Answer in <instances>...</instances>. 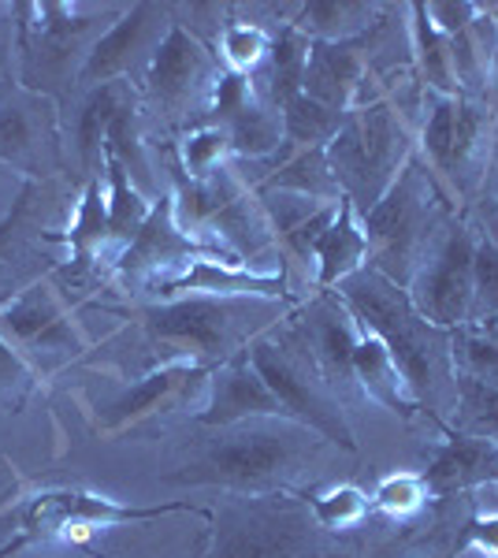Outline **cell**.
<instances>
[{
    "mask_svg": "<svg viewBox=\"0 0 498 558\" xmlns=\"http://www.w3.org/2000/svg\"><path fill=\"white\" fill-rule=\"evenodd\" d=\"M8 101V57L4 49H0V105Z\"/></svg>",
    "mask_w": 498,
    "mask_h": 558,
    "instance_id": "7bdbcfd3",
    "label": "cell"
},
{
    "mask_svg": "<svg viewBox=\"0 0 498 558\" xmlns=\"http://www.w3.org/2000/svg\"><path fill=\"white\" fill-rule=\"evenodd\" d=\"M228 153H231V142L220 123L190 131L183 138V146H179L183 172L190 175V183H202V179H212L216 172H223V157H228Z\"/></svg>",
    "mask_w": 498,
    "mask_h": 558,
    "instance_id": "d6a6232c",
    "label": "cell"
},
{
    "mask_svg": "<svg viewBox=\"0 0 498 558\" xmlns=\"http://www.w3.org/2000/svg\"><path fill=\"white\" fill-rule=\"evenodd\" d=\"M361 75H365V60L350 41H309L302 94L347 116L353 94L361 86Z\"/></svg>",
    "mask_w": 498,
    "mask_h": 558,
    "instance_id": "ac0fdd59",
    "label": "cell"
},
{
    "mask_svg": "<svg viewBox=\"0 0 498 558\" xmlns=\"http://www.w3.org/2000/svg\"><path fill=\"white\" fill-rule=\"evenodd\" d=\"M353 384H357L361 395H368V399L398 413V417H413V410L421 407L416 395L410 391V384H405L402 368L391 357V350L368 328L357 331V347H353Z\"/></svg>",
    "mask_w": 498,
    "mask_h": 558,
    "instance_id": "d6986e66",
    "label": "cell"
},
{
    "mask_svg": "<svg viewBox=\"0 0 498 558\" xmlns=\"http://www.w3.org/2000/svg\"><path fill=\"white\" fill-rule=\"evenodd\" d=\"M34 186H26L15 202V209L0 220V305L12 302L15 294L26 291L34 279V260H31V246H26V235H23V220L31 213V202H34Z\"/></svg>",
    "mask_w": 498,
    "mask_h": 558,
    "instance_id": "484cf974",
    "label": "cell"
},
{
    "mask_svg": "<svg viewBox=\"0 0 498 558\" xmlns=\"http://www.w3.org/2000/svg\"><path fill=\"white\" fill-rule=\"evenodd\" d=\"M309 507H313L316 525H324V529H350V525H357V521L368 514L365 492L353 488V484H342V488L313 495Z\"/></svg>",
    "mask_w": 498,
    "mask_h": 558,
    "instance_id": "74e56055",
    "label": "cell"
},
{
    "mask_svg": "<svg viewBox=\"0 0 498 558\" xmlns=\"http://www.w3.org/2000/svg\"><path fill=\"white\" fill-rule=\"evenodd\" d=\"M413 31H416V49H421V64H424V75H428V83L439 89L442 97H450V71H454V60H450L447 45H442V34L432 26L428 12H424V4H413Z\"/></svg>",
    "mask_w": 498,
    "mask_h": 558,
    "instance_id": "d590c367",
    "label": "cell"
},
{
    "mask_svg": "<svg viewBox=\"0 0 498 558\" xmlns=\"http://www.w3.org/2000/svg\"><path fill=\"white\" fill-rule=\"evenodd\" d=\"M368 239V254L376 257V272L394 279L398 287H410L413 279V257L421 246L424 228V186L413 165H405L387 186L384 197L365 213L361 220Z\"/></svg>",
    "mask_w": 498,
    "mask_h": 558,
    "instance_id": "8992f818",
    "label": "cell"
},
{
    "mask_svg": "<svg viewBox=\"0 0 498 558\" xmlns=\"http://www.w3.org/2000/svg\"><path fill=\"white\" fill-rule=\"evenodd\" d=\"M49 242H63L71 250V265L89 268L97 257L108 250V194H105V179H89L83 197H78L75 220L68 223V231H52L45 235Z\"/></svg>",
    "mask_w": 498,
    "mask_h": 558,
    "instance_id": "d4e9b609",
    "label": "cell"
},
{
    "mask_svg": "<svg viewBox=\"0 0 498 558\" xmlns=\"http://www.w3.org/2000/svg\"><path fill=\"white\" fill-rule=\"evenodd\" d=\"M469 324H495L498 328V246L495 242H476L473 260V313Z\"/></svg>",
    "mask_w": 498,
    "mask_h": 558,
    "instance_id": "e575fe53",
    "label": "cell"
},
{
    "mask_svg": "<svg viewBox=\"0 0 498 558\" xmlns=\"http://www.w3.org/2000/svg\"><path fill=\"white\" fill-rule=\"evenodd\" d=\"M309 521L291 507H231L212 533L208 558H302Z\"/></svg>",
    "mask_w": 498,
    "mask_h": 558,
    "instance_id": "9c48e42d",
    "label": "cell"
},
{
    "mask_svg": "<svg viewBox=\"0 0 498 558\" xmlns=\"http://www.w3.org/2000/svg\"><path fill=\"white\" fill-rule=\"evenodd\" d=\"M165 20V8L160 4H134L116 20L108 31L86 49V60L78 68V78L86 86H105L120 83L126 71L134 68V60L153 45V31ZM157 49V45H153Z\"/></svg>",
    "mask_w": 498,
    "mask_h": 558,
    "instance_id": "7c38bea8",
    "label": "cell"
},
{
    "mask_svg": "<svg viewBox=\"0 0 498 558\" xmlns=\"http://www.w3.org/2000/svg\"><path fill=\"white\" fill-rule=\"evenodd\" d=\"M491 476H498V444L454 432L432 458L428 473H424V488L432 495H450L461 488H476Z\"/></svg>",
    "mask_w": 498,
    "mask_h": 558,
    "instance_id": "ffe728a7",
    "label": "cell"
},
{
    "mask_svg": "<svg viewBox=\"0 0 498 558\" xmlns=\"http://www.w3.org/2000/svg\"><path fill=\"white\" fill-rule=\"evenodd\" d=\"M0 336L12 347L41 350H71V343H75V328H71L57 291L45 279L0 305Z\"/></svg>",
    "mask_w": 498,
    "mask_h": 558,
    "instance_id": "5bb4252c",
    "label": "cell"
},
{
    "mask_svg": "<svg viewBox=\"0 0 498 558\" xmlns=\"http://www.w3.org/2000/svg\"><path fill=\"white\" fill-rule=\"evenodd\" d=\"M202 514L190 502H160V507H126L108 495L78 492V488H52L38 492L23 510V533L34 539L41 536H71L83 529H112L131 525V521H157L165 514Z\"/></svg>",
    "mask_w": 498,
    "mask_h": 558,
    "instance_id": "ba28073f",
    "label": "cell"
},
{
    "mask_svg": "<svg viewBox=\"0 0 498 558\" xmlns=\"http://www.w3.org/2000/svg\"><path fill=\"white\" fill-rule=\"evenodd\" d=\"M357 320L342 305V299H320L305 313V343L313 350L316 373L328 387H357L353 384V347H357Z\"/></svg>",
    "mask_w": 498,
    "mask_h": 558,
    "instance_id": "2e32d148",
    "label": "cell"
},
{
    "mask_svg": "<svg viewBox=\"0 0 498 558\" xmlns=\"http://www.w3.org/2000/svg\"><path fill=\"white\" fill-rule=\"evenodd\" d=\"M458 432L498 444V387L458 373Z\"/></svg>",
    "mask_w": 498,
    "mask_h": 558,
    "instance_id": "4dcf8cb0",
    "label": "cell"
},
{
    "mask_svg": "<svg viewBox=\"0 0 498 558\" xmlns=\"http://www.w3.org/2000/svg\"><path fill=\"white\" fill-rule=\"evenodd\" d=\"M335 291H339L342 305L353 313V320L387 343L398 368H402L405 384H410V391L416 395V402L428 399V391L436 387V357H432L428 336L436 328H428L416 317L410 291L398 287L394 279H387L384 272H376L373 265L357 268Z\"/></svg>",
    "mask_w": 498,
    "mask_h": 558,
    "instance_id": "7a4b0ae2",
    "label": "cell"
},
{
    "mask_svg": "<svg viewBox=\"0 0 498 558\" xmlns=\"http://www.w3.org/2000/svg\"><path fill=\"white\" fill-rule=\"evenodd\" d=\"M257 417H283V407L268 391L260 373L250 362V350H239L220 365V373L208 380V399L197 410V421L208 428H231Z\"/></svg>",
    "mask_w": 498,
    "mask_h": 558,
    "instance_id": "8fae6325",
    "label": "cell"
},
{
    "mask_svg": "<svg viewBox=\"0 0 498 558\" xmlns=\"http://www.w3.org/2000/svg\"><path fill=\"white\" fill-rule=\"evenodd\" d=\"M373 20V8L357 4V0H316L297 12L291 23L294 31H302L309 41H350L353 34H361Z\"/></svg>",
    "mask_w": 498,
    "mask_h": 558,
    "instance_id": "83f0119b",
    "label": "cell"
},
{
    "mask_svg": "<svg viewBox=\"0 0 498 558\" xmlns=\"http://www.w3.org/2000/svg\"><path fill=\"white\" fill-rule=\"evenodd\" d=\"M305 57H309V38L294 26H283L279 38H271V75H268V105L283 108L291 97L302 94V75H305Z\"/></svg>",
    "mask_w": 498,
    "mask_h": 558,
    "instance_id": "f546056e",
    "label": "cell"
},
{
    "mask_svg": "<svg viewBox=\"0 0 498 558\" xmlns=\"http://www.w3.org/2000/svg\"><path fill=\"white\" fill-rule=\"evenodd\" d=\"M246 317V302L242 299H212V294H183L160 305L142 310L146 331L160 347L179 350L175 362H228L239 354V324Z\"/></svg>",
    "mask_w": 498,
    "mask_h": 558,
    "instance_id": "5b68a950",
    "label": "cell"
},
{
    "mask_svg": "<svg viewBox=\"0 0 498 558\" xmlns=\"http://www.w3.org/2000/svg\"><path fill=\"white\" fill-rule=\"evenodd\" d=\"M424 153L447 175H458V97H436L424 123Z\"/></svg>",
    "mask_w": 498,
    "mask_h": 558,
    "instance_id": "1f68e13d",
    "label": "cell"
},
{
    "mask_svg": "<svg viewBox=\"0 0 498 558\" xmlns=\"http://www.w3.org/2000/svg\"><path fill=\"white\" fill-rule=\"evenodd\" d=\"M473 544H476L484 555H495V558H498V514H495V518L476 521V525H473Z\"/></svg>",
    "mask_w": 498,
    "mask_h": 558,
    "instance_id": "60d3db41",
    "label": "cell"
},
{
    "mask_svg": "<svg viewBox=\"0 0 498 558\" xmlns=\"http://www.w3.org/2000/svg\"><path fill=\"white\" fill-rule=\"evenodd\" d=\"M454 362L461 376H473V380L498 387V339L495 336H484V331H473V328H458Z\"/></svg>",
    "mask_w": 498,
    "mask_h": 558,
    "instance_id": "8d00e7d4",
    "label": "cell"
},
{
    "mask_svg": "<svg viewBox=\"0 0 498 558\" xmlns=\"http://www.w3.org/2000/svg\"><path fill=\"white\" fill-rule=\"evenodd\" d=\"M0 160L20 168L26 175H38L41 165V123L31 105L8 97L0 105Z\"/></svg>",
    "mask_w": 498,
    "mask_h": 558,
    "instance_id": "4316f807",
    "label": "cell"
},
{
    "mask_svg": "<svg viewBox=\"0 0 498 558\" xmlns=\"http://www.w3.org/2000/svg\"><path fill=\"white\" fill-rule=\"evenodd\" d=\"M313 439L320 436L287 417L242 421V425L220 428V436L179 473H168V481L220 484V488H239V492H268L279 488L291 473H297V465L305 462V451L313 447Z\"/></svg>",
    "mask_w": 498,
    "mask_h": 558,
    "instance_id": "6da1fadb",
    "label": "cell"
},
{
    "mask_svg": "<svg viewBox=\"0 0 498 558\" xmlns=\"http://www.w3.org/2000/svg\"><path fill=\"white\" fill-rule=\"evenodd\" d=\"M473 260L476 242L465 228H454L439 254L424 260L410 279V302L428 328H465L469 313H473Z\"/></svg>",
    "mask_w": 498,
    "mask_h": 558,
    "instance_id": "52a82bcc",
    "label": "cell"
},
{
    "mask_svg": "<svg viewBox=\"0 0 498 558\" xmlns=\"http://www.w3.org/2000/svg\"><path fill=\"white\" fill-rule=\"evenodd\" d=\"M424 476H413V473H394L387 476L384 484L376 488V507L387 510V514H410V510L421 507L424 499Z\"/></svg>",
    "mask_w": 498,
    "mask_h": 558,
    "instance_id": "f35d334b",
    "label": "cell"
},
{
    "mask_svg": "<svg viewBox=\"0 0 498 558\" xmlns=\"http://www.w3.org/2000/svg\"><path fill=\"white\" fill-rule=\"evenodd\" d=\"M316 283L328 291V287H339L342 279L353 276L357 268H365L368 260V239L365 228L357 220V205L350 202L347 194L339 197V209H335V220L328 223V231L316 242Z\"/></svg>",
    "mask_w": 498,
    "mask_h": 558,
    "instance_id": "44dd1931",
    "label": "cell"
},
{
    "mask_svg": "<svg viewBox=\"0 0 498 558\" xmlns=\"http://www.w3.org/2000/svg\"><path fill=\"white\" fill-rule=\"evenodd\" d=\"M31 380V368H26V362L20 357V350H15L12 343H8L4 336H0V395L12 391V387H20Z\"/></svg>",
    "mask_w": 498,
    "mask_h": 558,
    "instance_id": "ab89813d",
    "label": "cell"
},
{
    "mask_svg": "<svg viewBox=\"0 0 498 558\" xmlns=\"http://www.w3.org/2000/svg\"><path fill=\"white\" fill-rule=\"evenodd\" d=\"M160 294H212V299H276L283 294V276L250 272L239 257H202L160 279Z\"/></svg>",
    "mask_w": 498,
    "mask_h": 558,
    "instance_id": "e0dca14e",
    "label": "cell"
},
{
    "mask_svg": "<svg viewBox=\"0 0 498 558\" xmlns=\"http://www.w3.org/2000/svg\"><path fill=\"white\" fill-rule=\"evenodd\" d=\"M105 194H108V250L116 257L138 239L142 223L149 220L153 202L146 197L138 183H134L131 168L116 157L112 149H105Z\"/></svg>",
    "mask_w": 498,
    "mask_h": 558,
    "instance_id": "7402d4cb",
    "label": "cell"
},
{
    "mask_svg": "<svg viewBox=\"0 0 498 558\" xmlns=\"http://www.w3.org/2000/svg\"><path fill=\"white\" fill-rule=\"evenodd\" d=\"M250 350V362L260 373V380L276 402L283 407V417L294 421V425L316 432L320 439L328 444H339L342 451H357L353 444V428L342 417L339 402L331 399V387L316 373V365L309 368L305 357L291 354V347L283 343H268V339H253L246 347Z\"/></svg>",
    "mask_w": 498,
    "mask_h": 558,
    "instance_id": "277c9868",
    "label": "cell"
},
{
    "mask_svg": "<svg viewBox=\"0 0 498 558\" xmlns=\"http://www.w3.org/2000/svg\"><path fill=\"white\" fill-rule=\"evenodd\" d=\"M279 120H283V138L291 142V146L328 149L347 116L335 112V108H328V105H320V101H313V97L297 94L279 108Z\"/></svg>",
    "mask_w": 498,
    "mask_h": 558,
    "instance_id": "f1b7e54d",
    "label": "cell"
},
{
    "mask_svg": "<svg viewBox=\"0 0 498 558\" xmlns=\"http://www.w3.org/2000/svg\"><path fill=\"white\" fill-rule=\"evenodd\" d=\"M208 52L197 34H190L183 23H168V34L149 52L146 68V94L157 105H186L197 86L208 78Z\"/></svg>",
    "mask_w": 498,
    "mask_h": 558,
    "instance_id": "4fadbf2b",
    "label": "cell"
},
{
    "mask_svg": "<svg viewBox=\"0 0 498 558\" xmlns=\"http://www.w3.org/2000/svg\"><path fill=\"white\" fill-rule=\"evenodd\" d=\"M202 257H234L220 242H202L197 235L179 223L175 216V197H157L153 202V213L149 220L142 223L138 239L116 257V268L126 276V279H168L175 276L179 268H186L190 260H202Z\"/></svg>",
    "mask_w": 498,
    "mask_h": 558,
    "instance_id": "30bf717a",
    "label": "cell"
},
{
    "mask_svg": "<svg viewBox=\"0 0 498 558\" xmlns=\"http://www.w3.org/2000/svg\"><path fill=\"white\" fill-rule=\"evenodd\" d=\"M205 376H208V368L194 362H168V365L153 368L149 376H142L134 387H126L120 399L105 410L101 432L116 436V432H123L131 425H142V421L171 407V402H183L197 384H205Z\"/></svg>",
    "mask_w": 498,
    "mask_h": 558,
    "instance_id": "9a60e30c",
    "label": "cell"
},
{
    "mask_svg": "<svg viewBox=\"0 0 498 558\" xmlns=\"http://www.w3.org/2000/svg\"><path fill=\"white\" fill-rule=\"evenodd\" d=\"M31 539H34L31 533H15L12 539H8V544H0V558H15L26 544H31Z\"/></svg>",
    "mask_w": 498,
    "mask_h": 558,
    "instance_id": "b9f144b4",
    "label": "cell"
},
{
    "mask_svg": "<svg viewBox=\"0 0 498 558\" xmlns=\"http://www.w3.org/2000/svg\"><path fill=\"white\" fill-rule=\"evenodd\" d=\"M324 153H328V165L339 191L368 213L398 175L402 128H398L394 112L384 101L368 105L361 112H347L339 134H335Z\"/></svg>",
    "mask_w": 498,
    "mask_h": 558,
    "instance_id": "3957f363",
    "label": "cell"
},
{
    "mask_svg": "<svg viewBox=\"0 0 498 558\" xmlns=\"http://www.w3.org/2000/svg\"><path fill=\"white\" fill-rule=\"evenodd\" d=\"M126 108H134V97H131V86L126 83H105V86H94L89 97L83 101V112L75 120V146H78V157L83 165L89 168V179L97 172V160L105 165V146H108V131L112 123L120 120Z\"/></svg>",
    "mask_w": 498,
    "mask_h": 558,
    "instance_id": "603a6c76",
    "label": "cell"
},
{
    "mask_svg": "<svg viewBox=\"0 0 498 558\" xmlns=\"http://www.w3.org/2000/svg\"><path fill=\"white\" fill-rule=\"evenodd\" d=\"M220 128L228 134L231 142V153H239V157H271L279 146H283V120H279V112L271 108L265 97L253 89L242 105H234L231 112L220 116Z\"/></svg>",
    "mask_w": 498,
    "mask_h": 558,
    "instance_id": "cb8c5ba5",
    "label": "cell"
},
{
    "mask_svg": "<svg viewBox=\"0 0 498 558\" xmlns=\"http://www.w3.org/2000/svg\"><path fill=\"white\" fill-rule=\"evenodd\" d=\"M271 38L257 23H223L220 31V57L234 75H250L268 60Z\"/></svg>",
    "mask_w": 498,
    "mask_h": 558,
    "instance_id": "836d02e7",
    "label": "cell"
}]
</instances>
